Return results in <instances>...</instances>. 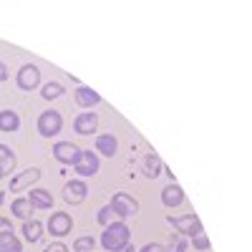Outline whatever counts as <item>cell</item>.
Wrapping results in <instances>:
<instances>
[{"label":"cell","instance_id":"18","mask_svg":"<svg viewBox=\"0 0 252 252\" xmlns=\"http://www.w3.org/2000/svg\"><path fill=\"white\" fill-rule=\"evenodd\" d=\"M43 229H46L43 222H38V220L33 217V220H26V222H23V229H20V235H23L28 242H38L40 237H43Z\"/></svg>","mask_w":252,"mask_h":252},{"label":"cell","instance_id":"15","mask_svg":"<svg viewBox=\"0 0 252 252\" xmlns=\"http://www.w3.org/2000/svg\"><path fill=\"white\" fill-rule=\"evenodd\" d=\"M96 152H98L101 157H116V152H119L116 136H114V134H101V136H96Z\"/></svg>","mask_w":252,"mask_h":252},{"label":"cell","instance_id":"4","mask_svg":"<svg viewBox=\"0 0 252 252\" xmlns=\"http://www.w3.org/2000/svg\"><path fill=\"white\" fill-rule=\"evenodd\" d=\"M38 134L43 136V139H51V136H56V134H61V129H63V116L58 114V111H53V109H48V111H43L38 116Z\"/></svg>","mask_w":252,"mask_h":252},{"label":"cell","instance_id":"29","mask_svg":"<svg viewBox=\"0 0 252 252\" xmlns=\"http://www.w3.org/2000/svg\"><path fill=\"white\" fill-rule=\"evenodd\" d=\"M10 229H13V222H10L8 217H0V235H3V232H10Z\"/></svg>","mask_w":252,"mask_h":252},{"label":"cell","instance_id":"25","mask_svg":"<svg viewBox=\"0 0 252 252\" xmlns=\"http://www.w3.org/2000/svg\"><path fill=\"white\" fill-rule=\"evenodd\" d=\"M96 247V237H78L73 242V252H91Z\"/></svg>","mask_w":252,"mask_h":252},{"label":"cell","instance_id":"12","mask_svg":"<svg viewBox=\"0 0 252 252\" xmlns=\"http://www.w3.org/2000/svg\"><path fill=\"white\" fill-rule=\"evenodd\" d=\"M26 199L31 202L33 209H51L53 207V194L48 192V189H43V187H33Z\"/></svg>","mask_w":252,"mask_h":252},{"label":"cell","instance_id":"8","mask_svg":"<svg viewBox=\"0 0 252 252\" xmlns=\"http://www.w3.org/2000/svg\"><path fill=\"white\" fill-rule=\"evenodd\" d=\"M46 229L51 232V237H66L71 229H73V220H71L68 212H53V215L48 217Z\"/></svg>","mask_w":252,"mask_h":252},{"label":"cell","instance_id":"30","mask_svg":"<svg viewBox=\"0 0 252 252\" xmlns=\"http://www.w3.org/2000/svg\"><path fill=\"white\" fill-rule=\"evenodd\" d=\"M5 78H8V66H5L3 61H0V83H3Z\"/></svg>","mask_w":252,"mask_h":252},{"label":"cell","instance_id":"24","mask_svg":"<svg viewBox=\"0 0 252 252\" xmlns=\"http://www.w3.org/2000/svg\"><path fill=\"white\" fill-rule=\"evenodd\" d=\"M116 220H119V217H116V212H114L109 204H106V207H101V209H98V215H96V222L103 224V227H109V224L116 222Z\"/></svg>","mask_w":252,"mask_h":252},{"label":"cell","instance_id":"19","mask_svg":"<svg viewBox=\"0 0 252 252\" xmlns=\"http://www.w3.org/2000/svg\"><path fill=\"white\" fill-rule=\"evenodd\" d=\"M15 152L10 149L8 144H0V172L3 174H10L13 169H15Z\"/></svg>","mask_w":252,"mask_h":252},{"label":"cell","instance_id":"1","mask_svg":"<svg viewBox=\"0 0 252 252\" xmlns=\"http://www.w3.org/2000/svg\"><path fill=\"white\" fill-rule=\"evenodd\" d=\"M126 245H131V229L126 227V222L116 220L109 227H103V235H101V247L109 250V252H121Z\"/></svg>","mask_w":252,"mask_h":252},{"label":"cell","instance_id":"17","mask_svg":"<svg viewBox=\"0 0 252 252\" xmlns=\"http://www.w3.org/2000/svg\"><path fill=\"white\" fill-rule=\"evenodd\" d=\"M10 212H13V217H18V220H33V212L35 209L31 207V202L26 199V197H15L13 199V204H10Z\"/></svg>","mask_w":252,"mask_h":252},{"label":"cell","instance_id":"27","mask_svg":"<svg viewBox=\"0 0 252 252\" xmlns=\"http://www.w3.org/2000/svg\"><path fill=\"white\" fill-rule=\"evenodd\" d=\"M43 252H68V247L63 245L61 240H53V242H51V245H48V247H46Z\"/></svg>","mask_w":252,"mask_h":252},{"label":"cell","instance_id":"20","mask_svg":"<svg viewBox=\"0 0 252 252\" xmlns=\"http://www.w3.org/2000/svg\"><path fill=\"white\" fill-rule=\"evenodd\" d=\"M18 129H20V116L15 111H10V109L0 111V131L10 134V131H18Z\"/></svg>","mask_w":252,"mask_h":252},{"label":"cell","instance_id":"11","mask_svg":"<svg viewBox=\"0 0 252 252\" xmlns=\"http://www.w3.org/2000/svg\"><path fill=\"white\" fill-rule=\"evenodd\" d=\"M96 129H98V116L94 111H83L73 121V131L81 136H91V134H96Z\"/></svg>","mask_w":252,"mask_h":252},{"label":"cell","instance_id":"28","mask_svg":"<svg viewBox=\"0 0 252 252\" xmlns=\"http://www.w3.org/2000/svg\"><path fill=\"white\" fill-rule=\"evenodd\" d=\"M139 252H164V247H161L159 242H146Z\"/></svg>","mask_w":252,"mask_h":252},{"label":"cell","instance_id":"9","mask_svg":"<svg viewBox=\"0 0 252 252\" xmlns=\"http://www.w3.org/2000/svg\"><path fill=\"white\" fill-rule=\"evenodd\" d=\"M40 179V169L38 166H31V169H23L20 174H15L13 179H10V192H23V189H28V187H33L35 182Z\"/></svg>","mask_w":252,"mask_h":252},{"label":"cell","instance_id":"5","mask_svg":"<svg viewBox=\"0 0 252 252\" xmlns=\"http://www.w3.org/2000/svg\"><path fill=\"white\" fill-rule=\"evenodd\" d=\"M169 224L177 229V235L182 237H194L199 232H204L202 229V222L197 215H184V217H169Z\"/></svg>","mask_w":252,"mask_h":252},{"label":"cell","instance_id":"2","mask_svg":"<svg viewBox=\"0 0 252 252\" xmlns=\"http://www.w3.org/2000/svg\"><path fill=\"white\" fill-rule=\"evenodd\" d=\"M109 207L116 212V217H119L121 222L129 220V217H134V215L139 212V202H136L131 194H126V192H116V194L111 197Z\"/></svg>","mask_w":252,"mask_h":252},{"label":"cell","instance_id":"22","mask_svg":"<svg viewBox=\"0 0 252 252\" xmlns=\"http://www.w3.org/2000/svg\"><path fill=\"white\" fill-rule=\"evenodd\" d=\"M63 94H66V89H63V83H58V81H48V83L40 86V96H43L46 101H56Z\"/></svg>","mask_w":252,"mask_h":252},{"label":"cell","instance_id":"31","mask_svg":"<svg viewBox=\"0 0 252 252\" xmlns=\"http://www.w3.org/2000/svg\"><path fill=\"white\" fill-rule=\"evenodd\" d=\"M121 252H136V247H134V245H126V247H124Z\"/></svg>","mask_w":252,"mask_h":252},{"label":"cell","instance_id":"33","mask_svg":"<svg viewBox=\"0 0 252 252\" xmlns=\"http://www.w3.org/2000/svg\"><path fill=\"white\" fill-rule=\"evenodd\" d=\"M3 177H5V174H3V172H0V182H3Z\"/></svg>","mask_w":252,"mask_h":252},{"label":"cell","instance_id":"32","mask_svg":"<svg viewBox=\"0 0 252 252\" xmlns=\"http://www.w3.org/2000/svg\"><path fill=\"white\" fill-rule=\"evenodd\" d=\"M3 197H5V192H0V207H3Z\"/></svg>","mask_w":252,"mask_h":252},{"label":"cell","instance_id":"7","mask_svg":"<svg viewBox=\"0 0 252 252\" xmlns=\"http://www.w3.org/2000/svg\"><path fill=\"white\" fill-rule=\"evenodd\" d=\"M98 166H101V161H98L96 152H91V149H81V157L76 159L73 169H76L78 177H94V174L98 172Z\"/></svg>","mask_w":252,"mask_h":252},{"label":"cell","instance_id":"23","mask_svg":"<svg viewBox=\"0 0 252 252\" xmlns=\"http://www.w3.org/2000/svg\"><path fill=\"white\" fill-rule=\"evenodd\" d=\"M161 247H164V252H187V237L172 235L166 240V245H161Z\"/></svg>","mask_w":252,"mask_h":252},{"label":"cell","instance_id":"26","mask_svg":"<svg viewBox=\"0 0 252 252\" xmlns=\"http://www.w3.org/2000/svg\"><path fill=\"white\" fill-rule=\"evenodd\" d=\"M192 247H194L197 252H207L212 245H209V237H207L204 232H199V235H194V237H192Z\"/></svg>","mask_w":252,"mask_h":252},{"label":"cell","instance_id":"21","mask_svg":"<svg viewBox=\"0 0 252 252\" xmlns=\"http://www.w3.org/2000/svg\"><path fill=\"white\" fill-rule=\"evenodd\" d=\"M0 252H23V242H20V237H15L13 229L0 235Z\"/></svg>","mask_w":252,"mask_h":252},{"label":"cell","instance_id":"6","mask_svg":"<svg viewBox=\"0 0 252 252\" xmlns=\"http://www.w3.org/2000/svg\"><path fill=\"white\" fill-rule=\"evenodd\" d=\"M86 194H89V187H86L83 179H71L61 189V197H63L66 204H81L83 199H86Z\"/></svg>","mask_w":252,"mask_h":252},{"label":"cell","instance_id":"14","mask_svg":"<svg viewBox=\"0 0 252 252\" xmlns=\"http://www.w3.org/2000/svg\"><path fill=\"white\" fill-rule=\"evenodd\" d=\"M73 98H76V106H81V109H91V106H96V103H101V96L89 86H78Z\"/></svg>","mask_w":252,"mask_h":252},{"label":"cell","instance_id":"16","mask_svg":"<svg viewBox=\"0 0 252 252\" xmlns=\"http://www.w3.org/2000/svg\"><path fill=\"white\" fill-rule=\"evenodd\" d=\"M161 169H164V161H161V157H157L154 152H149V154L144 157V161H141V172H144V177L157 179Z\"/></svg>","mask_w":252,"mask_h":252},{"label":"cell","instance_id":"13","mask_svg":"<svg viewBox=\"0 0 252 252\" xmlns=\"http://www.w3.org/2000/svg\"><path fill=\"white\" fill-rule=\"evenodd\" d=\"M184 202V189L177 182H169L161 189V204L164 207H179Z\"/></svg>","mask_w":252,"mask_h":252},{"label":"cell","instance_id":"10","mask_svg":"<svg viewBox=\"0 0 252 252\" xmlns=\"http://www.w3.org/2000/svg\"><path fill=\"white\" fill-rule=\"evenodd\" d=\"M53 157L61 161V164H76V159L81 157V149L73 144V141H56L53 146Z\"/></svg>","mask_w":252,"mask_h":252},{"label":"cell","instance_id":"3","mask_svg":"<svg viewBox=\"0 0 252 252\" xmlns=\"http://www.w3.org/2000/svg\"><path fill=\"white\" fill-rule=\"evenodd\" d=\"M15 83L20 91H35L40 86V68L35 63H23L15 73Z\"/></svg>","mask_w":252,"mask_h":252}]
</instances>
